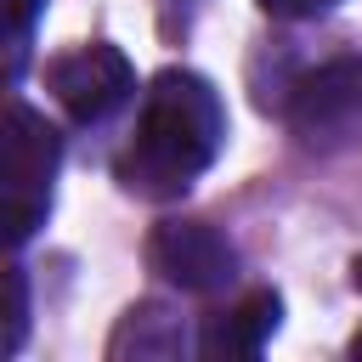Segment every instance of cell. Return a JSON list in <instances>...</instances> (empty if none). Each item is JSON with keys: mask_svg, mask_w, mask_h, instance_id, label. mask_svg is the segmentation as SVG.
<instances>
[{"mask_svg": "<svg viewBox=\"0 0 362 362\" xmlns=\"http://www.w3.org/2000/svg\"><path fill=\"white\" fill-rule=\"evenodd\" d=\"M226 147V107L221 90L192 68H164L136 113L130 141L113 158V175L136 198H181Z\"/></svg>", "mask_w": 362, "mask_h": 362, "instance_id": "6da1fadb", "label": "cell"}, {"mask_svg": "<svg viewBox=\"0 0 362 362\" xmlns=\"http://www.w3.org/2000/svg\"><path fill=\"white\" fill-rule=\"evenodd\" d=\"M57 164H62L57 124L45 113H34L28 102H11V113H6V238H11V249H23L45 226Z\"/></svg>", "mask_w": 362, "mask_h": 362, "instance_id": "7a4b0ae2", "label": "cell"}, {"mask_svg": "<svg viewBox=\"0 0 362 362\" xmlns=\"http://www.w3.org/2000/svg\"><path fill=\"white\" fill-rule=\"evenodd\" d=\"M283 119L305 153H345L362 141V57H334L288 85Z\"/></svg>", "mask_w": 362, "mask_h": 362, "instance_id": "3957f363", "label": "cell"}, {"mask_svg": "<svg viewBox=\"0 0 362 362\" xmlns=\"http://www.w3.org/2000/svg\"><path fill=\"white\" fill-rule=\"evenodd\" d=\"M45 90L57 96V107L74 124H102L113 107H124L136 96V68L119 45L90 40V45L62 51L57 62H45Z\"/></svg>", "mask_w": 362, "mask_h": 362, "instance_id": "277c9868", "label": "cell"}, {"mask_svg": "<svg viewBox=\"0 0 362 362\" xmlns=\"http://www.w3.org/2000/svg\"><path fill=\"white\" fill-rule=\"evenodd\" d=\"M147 266L181 294H221L238 277V249L209 221H158L147 238Z\"/></svg>", "mask_w": 362, "mask_h": 362, "instance_id": "5b68a950", "label": "cell"}, {"mask_svg": "<svg viewBox=\"0 0 362 362\" xmlns=\"http://www.w3.org/2000/svg\"><path fill=\"white\" fill-rule=\"evenodd\" d=\"M277 322H283V300H277L272 288H249V294H238L226 311H215V317L204 322L198 351H204L209 362H243V356H260V351L272 345Z\"/></svg>", "mask_w": 362, "mask_h": 362, "instance_id": "8992f818", "label": "cell"}, {"mask_svg": "<svg viewBox=\"0 0 362 362\" xmlns=\"http://www.w3.org/2000/svg\"><path fill=\"white\" fill-rule=\"evenodd\" d=\"M187 351V328L164 300H141L119 317L107 339V362H170Z\"/></svg>", "mask_w": 362, "mask_h": 362, "instance_id": "52a82bcc", "label": "cell"}, {"mask_svg": "<svg viewBox=\"0 0 362 362\" xmlns=\"http://www.w3.org/2000/svg\"><path fill=\"white\" fill-rule=\"evenodd\" d=\"M45 11V0H6V45H11V74L23 68V45H28V28L34 17Z\"/></svg>", "mask_w": 362, "mask_h": 362, "instance_id": "ba28073f", "label": "cell"}, {"mask_svg": "<svg viewBox=\"0 0 362 362\" xmlns=\"http://www.w3.org/2000/svg\"><path fill=\"white\" fill-rule=\"evenodd\" d=\"M11 328H6V356H17L23 351V334H28V277H23V266H11Z\"/></svg>", "mask_w": 362, "mask_h": 362, "instance_id": "9c48e42d", "label": "cell"}, {"mask_svg": "<svg viewBox=\"0 0 362 362\" xmlns=\"http://www.w3.org/2000/svg\"><path fill=\"white\" fill-rule=\"evenodd\" d=\"M339 0H260V11H272V17H283V23H305V17H322V11H334Z\"/></svg>", "mask_w": 362, "mask_h": 362, "instance_id": "30bf717a", "label": "cell"}, {"mask_svg": "<svg viewBox=\"0 0 362 362\" xmlns=\"http://www.w3.org/2000/svg\"><path fill=\"white\" fill-rule=\"evenodd\" d=\"M351 277H356V288H362V255H356V266H351Z\"/></svg>", "mask_w": 362, "mask_h": 362, "instance_id": "8fae6325", "label": "cell"}, {"mask_svg": "<svg viewBox=\"0 0 362 362\" xmlns=\"http://www.w3.org/2000/svg\"><path fill=\"white\" fill-rule=\"evenodd\" d=\"M351 356H362V334H356V339H351Z\"/></svg>", "mask_w": 362, "mask_h": 362, "instance_id": "7c38bea8", "label": "cell"}]
</instances>
